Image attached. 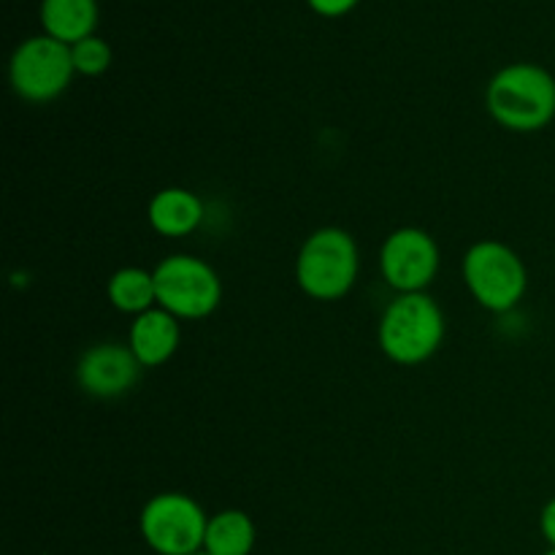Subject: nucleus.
<instances>
[{"instance_id": "1", "label": "nucleus", "mask_w": 555, "mask_h": 555, "mask_svg": "<svg viewBox=\"0 0 555 555\" xmlns=\"http://www.w3.org/2000/svg\"><path fill=\"white\" fill-rule=\"evenodd\" d=\"M486 108L504 130L540 133L555 119V76L537 63H509L493 74Z\"/></svg>"}, {"instance_id": "2", "label": "nucleus", "mask_w": 555, "mask_h": 555, "mask_svg": "<svg viewBox=\"0 0 555 555\" xmlns=\"http://www.w3.org/2000/svg\"><path fill=\"white\" fill-rule=\"evenodd\" d=\"M444 334V312L428 293H401L379 318L377 341L399 366H421L442 347Z\"/></svg>"}, {"instance_id": "3", "label": "nucleus", "mask_w": 555, "mask_h": 555, "mask_svg": "<svg viewBox=\"0 0 555 555\" xmlns=\"http://www.w3.org/2000/svg\"><path fill=\"white\" fill-rule=\"evenodd\" d=\"M361 253L350 231L336 225L309 233L296 258V282L314 301H339L356 287Z\"/></svg>"}, {"instance_id": "4", "label": "nucleus", "mask_w": 555, "mask_h": 555, "mask_svg": "<svg viewBox=\"0 0 555 555\" xmlns=\"http://www.w3.org/2000/svg\"><path fill=\"white\" fill-rule=\"evenodd\" d=\"M466 291L472 293L477 304L488 312H513L526 296L529 287V271H526L524 258L515 253L509 244L486 238L466 249L464 263Z\"/></svg>"}, {"instance_id": "5", "label": "nucleus", "mask_w": 555, "mask_h": 555, "mask_svg": "<svg viewBox=\"0 0 555 555\" xmlns=\"http://www.w3.org/2000/svg\"><path fill=\"white\" fill-rule=\"evenodd\" d=\"M157 307L177 320H204L217 312L222 301L220 274L195 255H168L152 269Z\"/></svg>"}, {"instance_id": "6", "label": "nucleus", "mask_w": 555, "mask_h": 555, "mask_svg": "<svg viewBox=\"0 0 555 555\" xmlns=\"http://www.w3.org/2000/svg\"><path fill=\"white\" fill-rule=\"evenodd\" d=\"M209 515L188 493L152 496L139 515L141 540L157 555H195L204 551Z\"/></svg>"}, {"instance_id": "7", "label": "nucleus", "mask_w": 555, "mask_h": 555, "mask_svg": "<svg viewBox=\"0 0 555 555\" xmlns=\"http://www.w3.org/2000/svg\"><path fill=\"white\" fill-rule=\"evenodd\" d=\"M74 76L76 68L70 47L54 41L47 33L25 38L9 60L11 90L27 103L54 101L68 90Z\"/></svg>"}, {"instance_id": "8", "label": "nucleus", "mask_w": 555, "mask_h": 555, "mask_svg": "<svg viewBox=\"0 0 555 555\" xmlns=\"http://www.w3.org/2000/svg\"><path fill=\"white\" fill-rule=\"evenodd\" d=\"M439 244L415 225L396 228L379 247V274L385 285L401 293H426L439 274Z\"/></svg>"}, {"instance_id": "9", "label": "nucleus", "mask_w": 555, "mask_h": 555, "mask_svg": "<svg viewBox=\"0 0 555 555\" xmlns=\"http://www.w3.org/2000/svg\"><path fill=\"white\" fill-rule=\"evenodd\" d=\"M141 363L128 345L98 341L76 363V385L92 399H119L139 383Z\"/></svg>"}, {"instance_id": "10", "label": "nucleus", "mask_w": 555, "mask_h": 555, "mask_svg": "<svg viewBox=\"0 0 555 555\" xmlns=\"http://www.w3.org/2000/svg\"><path fill=\"white\" fill-rule=\"evenodd\" d=\"M179 339H182L179 320L171 312H166V309L155 307L133 318L128 347L135 356V361L141 363V369H157L177 356Z\"/></svg>"}, {"instance_id": "11", "label": "nucleus", "mask_w": 555, "mask_h": 555, "mask_svg": "<svg viewBox=\"0 0 555 555\" xmlns=\"http://www.w3.org/2000/svg\"><path fill=\"white\" fill-rule=\"evenodd\" d=\"M146 217H150L152 231L160 233L163 238H184L198 231L206 209L204 201L193 190L163 188L160 193L152 195Z\"/></svg>"}, {"instance_id": "12", "label": "nucleus", "mask_w": 555, "mask_h": 555, "mask_svg": "<svg viewBox=\"0 0 555 555\" xmlns=\"http://www.w3.org/2000/svg\"><path fill=\"white\" fill-rule=\"evenodd\" d=\"M98 16H101L98 0H41L38 9L43 33L68 47L95 36Z\"/></svg>"}, {"instance_id": "13", "label": "nucleus", "mask_w": 555, "mask_h": 555, "mask_svg": "<svg viewBox=\"0 0 555 555\" xmlns=\"http://www.w3.org/2000/svg\"><path fill=\"white\" fill-rule=\"evenodd\" d=\"M106 296L117 312L139 318V314L157 307L155 274L141 269V266H122V269H117L108 276Z\"/></svg>"}, {"instance_id": "14", "label": "nucleus", "mask_w": 555, "mask_h": 555, "mask_svg": "<svg viewBox=\"0 0 555 555\" xmlns=\"http://www.w3.org/2000/svg\"><path fill=\"white\" fill-rule=\"evenodd\" d=\"M258 542V529L244 509H222L211 515L206 526L204 553L209 555H249Z\"/></svg>"}, {"instance_id": "15", "label": "nucleus", "mask_w": 555, "mask_h": 555, "mask_svg": "<svg viewBox=\"0 0 555 555\" xmlns=\"http://www.w3.org/2000/svg\"><path fill=\"white\" fill-rule=\"evenodd\" d=\"M74 68L79 76H101L112 68V47L101 36H90L70 47Z\"/></svg>"}, {"instance_id": "16", "label": "nucleus", "mask_w": 555, "mask_h": 555, "mask_svg": "<svg viewBox=\"0 0 555 555\" xmlns=\"http://www.w3.org/2000/svg\"><path fill=\"white\" fill-rule=\"evenodd\" d=\"M361 0H307L309 9L318 16H325V20H339V16L350 14Z\"/></svg>"}, {"instance_id": "17", "label": "nucleus", "mask_w": 555, "mask_h": 555, "mask_svg": "<svg viewBox=\"0 0 555 555\" xmlns=\"http://www.w3.org/2000/svg\"><path fill=\"white\" fill-rule=\"evenodd\" d=\"M540 531H542V537H545L547 545L555 547V496L545 504V507H542Z\"/></svg>"}, {"instance_id": "18", "label": "nucleus", "mask_w": 555, "mask_h": 555, "mask_svg": "<svg viewBox=\"0 0 555 555\" xmlns=\"http://www.w3.org/2000/svg\"><path fill=\"white\" fill-rule=\"evenodd\" d=\"M545 555H555V547H551V551H547Z\"/></svg>"}, {"instance_id": "19", "label": "nucleus", "mask_w": 555, "mask_h": 555, "mask_svg": "<svg viewBox=\"0 0 555 555\" xmlns=\"http://www.w3.org/2000/svg\"><path fill=\"white\" fill-rule=\"evenodd\" d=\"M195 555H209V553H204V551H201V553H195Z\"/></svg>"}]
</instances>
